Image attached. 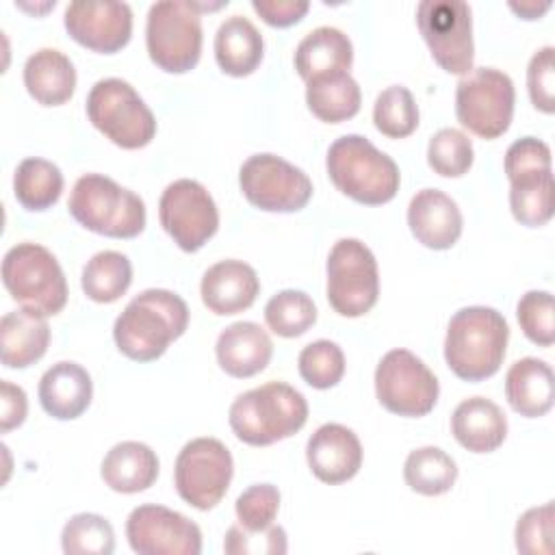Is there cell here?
Wrapping results in <instances>:
<instances>
[{"mask_svg": "<svg viewBox=\"0 0 555 555\" xmlns=\"http://www.w3.org/2000/svg\"><path fill=\"white\" fill-rule=\"evenodd\" d=\"M438 379L429 366L408 349H390L375 369L377 401L392 414L418 418L438 401Z\"/></svg>", "mask_w": 555, "mask_h": 555, "instance_id": "13", "label": "cell"}, {"mask_svg": "<svg viewBox=\"0 0 555 555\" xmlns=\"http://www.w3.org/2000/svg\"><path fill=\"white\" fill-rule=\"evenodd\" d=\"M475 152L470 139L457 128H440L427 145L429 167L444 178H460L473 165Z\"/></svg>", "mask_w": 555, "mask_h": 555, "instance_id": "39", "label": "cell"}, {"mask_svg": "<svg viewBox=\"0 0 555 555\" xmlns=\"http://www.w3.org/2000/svg\"><path fill=\"white\" fill-rule=\"evenodd\" d=\"M353 63L351 39L334 26L310 30L295 50V69L308 82L321 74L349 72Z\"/></svg>", "mask_w": 555, "mask_h": 555, "instance_id": "28", "label": "cell"}, {"mask_svg": "<svg viewBox=\"0 0 555 555\" xmlns=\"http://www.w3.org/2000/svg\"><path fill=\"white\" fill-rule=\"evenodd\" d=\"M199 293L204 306L210 312L219 317L236 314L247 310L256 301L260 293V280L254 267L243 260L228 258L206 269Z\"/></svg>", "mask_w": 555, "mask_h": 555, "instance_id": "20", "label": "cell"}, {"mask_svg": "<svg viewBox=\"0 0 555 555\" xmlns=\"http://www.w3.org/2000/svg\"><path fill=\"white\" fill-rule=\"evenodd\" d=\"M286 548V531L278 525L262 531H247L241 525H234L223 540V551L228 555H284Z\"/></svg>", "mask_w": 555, "mask_h": 555, "instance_id": "43", "label": "cell"}, {"mask_svg": "<svg viewBox=\"0 0 555 555\" xmlns=\"http://www.w3.org/2000/svg\"><path fill=\"white\" fill-rule=\"evenodd\" d=\"M39 403L59 421L78 418L91 403L93 382L87 369L76 362H56L39 379Z\"/></svg>", "mask_w": 555, "mask_h": 555, "instance_id": "22", "label": "cell"}, {"mask_svg": "<svg viewBox=\"0 0 555 555\" xmlns=\"http://www.w3.org/2000/svg\"><path fill=\"white\" fill-rule=\"evenodd\" d=\"M158 468V457L145 442L124 440L108 449L100 475L111 490L134 494L147 490L156 481Z\"/></svg>", "mask_w": 555, "mask_h": 555, "instance_id": "25", "label": "cell"}, {"mask_svg": "<svg viewBox=\"0 0 555 555\" xmlns=\"http://www.w3.org/2000/svg\"><path fill=\"white\" fill-rule=\"evenodd\" d=\"M238 440L251 447H267L291 438L308 421L306 397L284 382H267L238 395L228 412Z\"/></svg>", "mask_w": 555, "mask_h": 555, "instance_id": "3", "label": "cell"}, {"mask_svg": "<svg viewBox=\"0 0 555 555\" xmlns=\"http://www.w3.org/2000/svg\"><path fill=\"white\" fill-rule=\"evenodd\" d=\"M509 325L505 317L488 306L457 310L447 327L444 360L464 382L492 377L505 358Z\"/></svg>", "mask_w": 555, "mask_h": 555, "instance_id": "2", "label": "cell"}, {"mask_svg": "<svg viewBox=\"0 0 555 555\" xmlns=\"http://www.w3.org/2000/svg\"><path fill=\"white\" fill-rule=\"evenodd\" d=\"M13 193L26 210H46L63 193V173L52 160L24 158L13 176Z\"/></svg>", "mask_w": 555, "mask_h": 555, "instance_id": "31", "label": "cell"}, {"mask_svg": "<svg viewBox=\"0 0 555 555\" xmlns=\"http://www.w3.org/2000/svg\"><path fill=\"white\" fill-rule=\"evenodd\" d=\"M280 509V490L273 483H254L234 503L238 525L247 531H262L273 525Z\"/></svg>", "mask_w": 555, "mask_h": 555, "instance_id": "42", "label": "cell"}, {"mask_svg": "<svg viewBox=\"0 0 555 555\" xmlns=\"http://www.w3.org/2000/svg\"><path fill=\"white\" fill-rule=\"evenodd\" d=\"M24 85L35 102L61 106L76 89L74 63L56 48H41L24 63Z\"/></svg>", "mask_w": 555, "mask_h": 555, "instance_id": "26", "label": "cell"}, {"mask_svg": "<svg viewBox=\"0 0 555 555\" xmlns=\"http://www.w3.org/2000/svg\"><path fill=\"white\" fill-rule=\"evenodd\" d=\"M67 208L82 228L102 236L132 238L145 228L143 199L102 173L80 176L69 193Z\"/></svg>", "mask_w": 555, "mask_h": 555, "instance_id": "5", "label": "cell"}, {"mask_svg": "<svg viewBox=\"0 0 555 555\" xmlns=\"http://www.w3.org/2000/svg\"><path fill=\"white\" fill-rule=\"evenodd\" d=\"M215 353L228 375L243 379L267 369L273 356V343L258 323L236 321L219 334Z\"/></svg>", "mask_w": 555, "mask_h": 555, "instance_id": "21", "label": "cell"}, {"mask_svg": "<svg viewBox=\"0 0 555 555\" xmlns=\"http://www.w3.org/2000/svg\"><path fill=\"white\" fill-rule=\"evenodd\" d=\"M451 434L473 453H492L507 436V418L494 401L486 397H470L453 410Z\"/></svg>", "mask_w": 555, "mask_h": 555, "instance_id": "23", "label": "cell"}, {"mask_svg": "<svg viewBox=\"0 0 555 555\" xmlns=\"http://www.w3.org/2000/svg\"><path fill=\"white\" fill-rule=\"evenodd\" d=\"M325 167L334 186L364 206L386 204L399 191L397 163L362 134L336 139L327 150Z\"/></svg>", "mask_w": 555, "mask_h": 555, "instance_id": "4", "label": "cell"}, {"mask_svg": "<svg viewBox=\"0 0 555 555\" xmlns=\"http://www.w3.org/2000/svg\"><path fill=\"white\" fill-rule=\"evenodd\" d=\"M28 412V401L26 392L11 384L9 379L0 382V431L7 434L15 427H20L26 418Z\"/></svg>", "mask_w": 555, "mask_h": 555, "instance_id": "47", "label": "cell"}, {"mask_svg": "<svg viewBox=\"0 0 555 555\" xmlns=\"http://www.w3.org/2000/svg\"><path fill=\"white\" fill-rule=\"evenodd\" d=\"M48 317L20 308L0 321V360L7 369H26L43 358L50 343Z\"/></svg>", "mask_w": 555, "mask_h": 555, "instance_id": "24", "label": "cell"}, {"mask_svg": "<svg viewBox=\"0 0 555 555\" xmlns=\"http://www.w3.org/2000/svg\"><path fill=\"white\" fill-rule=\"evenodd\" d=\"M189 306L167 288L139 293L115 319L113 338L117 349L134 362L158 360L167 347L186 332Z\"/></svg>", "mask_w": 555, "mask_h": 555, "instance_id": "1", "label": "cell"}, {"mask_svg": "<svg viewBox=\"0 0 555 555\" xmlns=\"http://www.w3.org/2000/svg\"><path fill=\"white\" fill-rule=\"evenodd\" d=\"M89 121L124 150L145 147L156 134V117L134 87L121 78L98 80L87 95Z\"/></svg>", "mask_w": 555, "mask_h": 555, "instance_id": "8", "label": "cell"}, {"mask_svg": "<svg viewBox=\"0 0 555 555\" xmlns=\"http://www.w3.org/2000/svg\"><path fill=\"white\" fill-rule=\"evenodd\" d=\"M251 9L275 28L297 24L310 9L308 0H251Z\"/></svg>", "mask_w": 555, "mask_h": 555, "instance_id": "46", "label": "cell"}, {"mask_svg": "<svg viewBox=\"0 0 555 555\" xmlns=\"http://www.w3.org/2000/svg\"><path fill=\"white\" fill-rule=\"evenodd\" d=\"M2 282L22 308L43 317L59 314L67 304L65 273L54 254L39 243H17L4 254Z\"/></svg>", "mask_w": 555, "mask_h": 555, "instance_id": "6", "label": "cell"}, {"mask_svg": "<svg viewBox=\"0 0 555 555\" xmlns=\"http://www.w3.org/2000/svg\"><path fill=\"white\" fill-rule=\"evenodd\" d=\"M158 219L182 251L202 249L219 228V210L212 195L191 178L167 184L158 202Z\"/></svg>", "mask_w": 555, "mask_h": 555, "instance_id": "15", "label": "cell"}, {"mask_svg": "<svg viewBox=\"0 0 555 555\" xmlns=\"http://www.w3.org/2000/svg\"><path fill=\"white\" fill-rule=\"evenodd\" d=\"M375 128L390 139H403L418 126V106L414 95L403 85L386 87L373 106Z\"/></svg>", "mask_w": 555, "mask_h": 555, "instance_id": "37", "label": "cell"}, {"mask_svg": "<svg viewBox=\"0 0 555 555\" xmlns=\"http://www.w3.org/2000/svg\"><path fill=\"white\" fill-rule=\"evenodd\" d=\"M527 89L531 104L551 115L555 111V50L553 46L540 48L527 67Z\"/></svg>", "mask_w": 555, "mask_h": 555, "instance_id": "45", "label": "cell"}, {"mask_svg": "<svg viewBox=\"0 0 555 555\" xmlns=\"http://www.w3.org/2000/svg\"><path fill=\"white\" fill-rule=\"evenodd\" d=\"M509 208L518 223L540 228L553 217L555 184L553 171L509 182Z\"/></svg>", "mask_w": 555, "mask_h": 555, "instance_id": "34", "label": "cell"}, {"mask_svg": "<svg viewBox=\"0 0 555 555\" xmlns=\"http://www.w3.org/2000/svg\"><path fill=\"white\" fill-rule=\"evenodd\" d=\"M299 375L301 379L317 388L325 390L336 386L345 375V353L343 349L332 340H314L306 345L297 358Z\"/></svg>", "mask_w": 555, "mask_h": 555, "instance_id": "38", "label": "cell"}, {"mask_svg": "<svg viewBox=\"0 0 555 555\" xmlns=\"http://www.w3.org/2000/svg\"><path fill=\"white\" fill-rule=\"evenodd\" d=\"M516 317L531 343L540 347L555 343V304L548 291H527L516 304Z\"/></svg>", "mask_w": 555, "mask_h": 555, "instance_id": "40", "label": "cell"}, {"mask_svg": "<svg viewBox=\"0 0 555 555\" xmlns=\"http://www.w3.org/2000/svg\"><path fill=\"white\" fill-rule=\"evenodd\" d=\"M126 538L139 555H199L202 531L184 514L165 505H139L126 520Z\"/></svg>", "mask_w": 555, "mask_h": 555, "instance_id": "16", "label": "cell"}, {"mask_svg": "<svg viewBox=\"0 0 555 555\" xmlns=\"http://www.w3.org/2000/svg\"><path fill=\"white\" fill-rule=\"evenodd\" d=\"M306 104L321 121L340 124L360 111L362 93L349 72L321 74L306 82Z\"/></svg>", "mask_w": 555, "mask_h": 555, "instance_id": "30", "label": "cell"}, {"mask_svg": "<svg viewBox=\"0 0 555 555\" xmlns=\"http://www.w3.org/2000/svg\"><path fill=\"white\" fill-rule=\"evenodd\" d=\"M327 301L340 317L366 314L379 295V271L373 251L358 238H340L327 256Z\"/></svg>", "mask_w": 555, "mask_h": 555, "instance_id": "10", "label": "cell"}, {"mask_svg": "<svg viewBox=\"0 0 555 555\" xmlns=\"http://www.w3.org/2000/svg\"><path fill=\"white\" fill-rule=\"evenodd\" d=\"M505 397L514 412L527 418L544 416L553 408V371L544 360L522 358L505 375Z\"/></svg>", "mask_w": 555, "mask_h": 555, "instance_id": "29", "label": "cell"}, {"mask_svg": "<svg viewBox=\"0 0 555 555\" xmlns=\"http://www.w3.org/2000/svg\"><path fill=\"white\" fill-rule=\"evenodd\" d=\"M509 9L522 20H538L551 9V2H509Z\"/></svg>", "mask_w": 555, "mask_h": 555, "instance_id": "48", "label": "cell"}, {"mask_svg": "<svg viewBox=\"0 0 555 555\" xmlns=\"http://www.w3.org/2000/svg\"><path fill=\"white\" fill-rule=\"evenodd\" d=\"M416 26L444 72L466 76L473 69V17L466 2L423 0L416 7Z\"/></svg>", "mask_w": 555, "mask_h": 555, "instance_id": "12", "label": "cell"}, {"mask_svg": "<svg viewBox=\"0 0 555 555\" xmlns=\"http://www.w3.org/2000/svg\"><path fill=\"white\" fill-rule=\"evenodd\" d=\"M69 37L102 54L121 50L132 35V11L126 2H69L63 17Z\"/></svg>", "mask_w": 555, "mask_h": 555, "instance_id": "17", "label": "cell"}, {"mask_svg": "<svg viewBox=\"0 0 555 555\" xmlns=\"http://www.w3.org/2000/svg\"><path fill=\"white\" fill-rule=\"evenodd\" d=\"M312 475L330 486L353 479L362 466V444L353 429L340 423L321 425L306 444Z\"/></svg>", "mask_w": 555, "mask_h": 555, "instance_id": "18", "label": "cell"}, {"mask_svg": "<svg viewBox=\"0 0 555 555\" xmlns=\"http://www.w3.org/2000/svg\"><path fill=\"white\" fill-rule=\"evenodd\" d=\"M553 171L551 169V147L535 139V137H522L514 141L505 152V173L507 180H520L529 176H540Z\"/></svg>", "mask_w": 555, "mask_h": 555, "instance_id": "44", "label": "cell"}, {"mask_svg": "<svg viewBox=\"0 0 555 555\" xmlns=\"http://www.w3.org/2000/svg\"><path fill=\"white\" fill-rule=\"evenodd\" d=\"M80 284L89 299L98 304H113L132 284V264L121 251H98L87 260Z\"/></svg>", "mask_w": 555, "mask_h": 555, "instance_id": "32", "label": "cell"}, {"mask_svg": "<svg viewBox=\"0 0 555 555\" xmlns=\"http://www.w3.org/2000/svg\"><path fill=\"white\" fill-rule=\"evenodd\" d=\"M403 479L414 492L423 496H438L453 488L457 479V464L438 447H421L410 451L405 457Z\"/></svg>", "mask_w": 555, "mask_h": 555, "instance_id": "33", "label": "cell"}, {"mask_svg": "<svg viewBox=\"0 0 555 555\" xmlns=\"http://www.w3.org/2000/svg\"><path fill=\"white\" fill-rule=\"evenodd\" d=\"M514 102L512 78L494 67H473L455 89L457 121L481 139H496L507 132Z\"/></svg>", "mask_w": 555, "mask_h": 555, "instance_id": "9", "label": "cell"}, {"mask_svg": "<svg viewBox=\"0 0 555 555\" xmlns=\"http://www.w3.org/2000/svg\"><path fill=\"white\" fill-rule=\"evenodd\" d=\"M408 225L421 245L449 249L457 243L464 219L453 197L438 189H423L410 199Z\"/></svg>", "mask_w": 555, "mask_h": 555, "instance_id": "19", "label": "cell"}, {"mask_svg": "<svg viewBox=\"0 0 555 555\" xmlns=\"http://www.w3.org/2000/svg\"><path fill=\"white\" fill-rule=\"evenodd\" d=\"M555 533V507L553 501L527 509L516 522V551L525 555H551Z\"/></svg>", "mask_w": 555, "mask_h": 555, "instance_id": "41", "label": "cell"}, {"mask_svg": "<svg viewBox=\"0 0 555 555\" xmlns=\"http://www.w3.org/2000/svg\"><path fill=\"white\" fill-rule=\"evenodd\" d=\"M61 546L67 555H111L115 551V531L100 514H76L61 531Z\"/></svg>", "mask_w": 555, "mask_h": 555, "instance_id": "36", "label": "cell"}, {"mask_svg": "<svg viewBox=\"0 0 555 555\" xmlns=\"http://www.w3.org/2000/svg\"><path fill=\"white\" fill-rule=\"evenodd\" d=\"M264 321L273 334L282 338H297L314 325L317 306L308 293L284 288L267 301Z\"/></svg>", "mask_w": 555, "mask_h": 555, "instance_id": "35", "label": "cell"}, {"mask_svg": "<svg viewBox=\"0 0 555 555\" xmlns=\"http://www.w3.org/2000/svg\"><path fill=\"white\" fill-rule=\"evenodd\" d=\"M202 15L197 2H154L145 22V46L152 63L169 74L193 69L202 54Z\"/></svg>", "mask_w": 555, "mask_h": 555, "instance_id": "7", "label": "cell"}, {"mask_svg": "<svg viewBox=\"0 0 555 555\" xmlns=\"http://www.w3.org/2000/svg\"><path fill=\"white\" fill-rule=\"evenodd\" d=\"M238 184L245 199L267 212H295L312 197L308 173L269 152L254 154L241 165Z\"/></svg>", "mask_w": 555, "mask_h": 555, "instance_id": "14", "label": "cell"}, {"mask_svg": "<svg viewBox=\"0 0 555 555\" xmlns=\"http://www.w3.org/2000/svg\"><path fill=\"white\" fill-rule=\"evenodd\" d=\"M234 475L230 449L217 438L189 440L173 466V483L182 501L195 509H212L228 492Z\"/></svg>", "mask_w": 555, "mask_h": 555, "instance_id": "11", "label": "cell"}, {"mask_svg": "<svg viewBox=\"0 0 555 555\" xmlns=\"http://www.w3.org/2000/svg\"><path fill=\"white\" fill-rule=\"evenodd\" d=\"M264 54V41L260 30L243 15H230L223 20L215 35V59L228 76H249L256 72Z\"/></svg>", "mask_w": 555, "mask_h": 555, "instance_id": "27", "label": "cell"}]
</instances>
